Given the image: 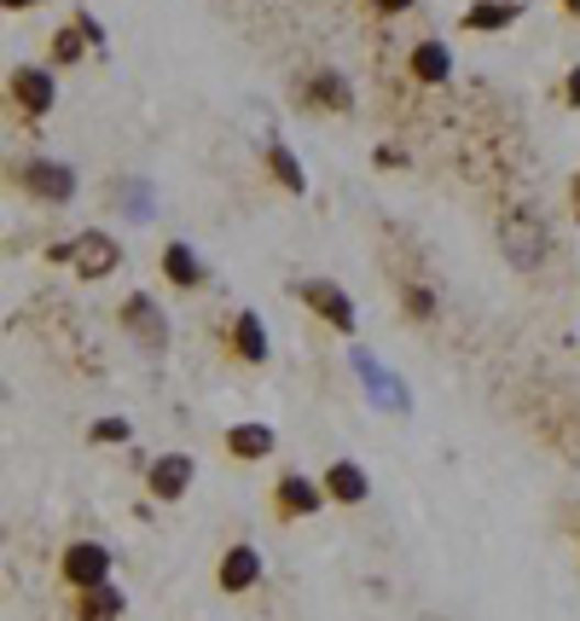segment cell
<instances>
[{
  "mask_svg": "<svg viewBox=\"0 0 580 621\" xmlns=\"http://www.w3.org/2000/svg\"><path fill=\"white\" fill-rule=\"evenodd\" d=\"M500 251H505V262H511V267L534 274V267L546 262V251H551L546 221H540V215H528V210H511V215L500 221Z\"/></svg>",
  "mask_w": 580,
  "mask_h": 621,
  "instance_id": "6da1fadb",
  "label": "cell"
},
{
  "mask_svg": "<svg viewBox=\"0 0 580 621\" xmlns=\"http://www.w3.org/2000/svg\"><path fill=\"white\" fill-rule=\"evenodd\" d=\"M348 361H355V372H360V384H366L371 407H383V412H412V396H406V384L395 378V372H383V366H378V355H371V348H348Z\"/></svg>",
  "mask_w": 580,
  "mask_h": 621,
  "instance_id": "7a4b0ae2",
  "label": "cell"
},
{
  "mask_svg": "<svg viewBox=\"0 0 580 621\" xmlns=\"http://www.w3.org/2000/svg\"><path fill=\"white\" fill-rule=\"evenodd\" d=\"M18 180H24V192L41 198V203H70L76 198V169L70 163H53V157H30L24 169H18Z\"/></svg>",
  "mask_w": 580,
  "mask_h": 621,
  "instance_id": "3957f363",
  "label": "cell"
},
{
  "mask_svg": "<svg viewBox=\"0 0 580 621\" xmlns=\"http://www.w3.org/2000/svg\"><path fill=\"white\" fill-rule=\"evenodd\" d=\"M70 262H76V274H81V279H105V274H116L122 251H116V239H111V233L88 226V233H76V239H70Z\"/></svg>",
  "mask_w": 580,
  "mask_h": 621,
  "instance_id": "277c9868",
  "label": "cell"
},
{
  "mask_svg": "<svg viewBox=\"0 0 580 621\" xmlns=\"http://www.w3.org/2000/svg\"><path fill=\"white\" fill-rule=\"evenodd\" d=\"M297 297H302L308 308H314V314H320L325 325L355 331V302H348L343 285H331V279H302V285H297Z\"/></svg>",
  "mask_w": 580,
  "mask_h": 621,
  "instance_id": "5b68a950",
  "label": "cell"
},
{
  "mask_svg": "<svg viewBox=\"0 0 580 621\" xmlns=\"http://www.w3.org/2000/svg\"><path fill=\"white\" fill-rule=\"evenodd\" d=\"M58 569H65V581L76 592H93V587H105V575H111V552L99 546V541H76Z\"/></svg>",
  "mask_w": 580,
  "mask_h": 621,
  "instance_id": "8992f818",
  "label": "cell"
},
{
  "mask_svg": "<svg viewBox=\"0 0 580 621\" xmlns=\"http://www.w3.org/2000/svg\"><path fill=\"white\" fill-rule=\"evenodd\" d=\"M122 325H129L145 348H163V343H169V320H163V308L145 297V291L122 302Z\"/></svg>",
  "mask_w": 580,
  "mask_h": 621,
  "instance_id": "52a82bcc",
  "label": "cell"
},
{
  "mask_svg": "<svg viewBox=\"0 0 580 621\" xmlns=\"http://www.w3.org/2000/svg\"><path fill=\"white\" fill-rule=\"evenodd\" d=\"M12 99H18V106H24L30 117H47L53 99H58V81H53L47 70H35V65H18V76H12Z\"/></svg>",
  "mask_w": 580,
  "mask_h": 621,
  "instance_id": "ba28073f",
  "label": "cell"
},
{
  "mask_svg": "<svg viewBox=\"0 0 580 621\" xmlns=\"http://www.w3.org/2000/svg\"><path fill=\"white\" fill-rule=\"evenodd\" d=\"M192 459H186V453H163V459L152 465V494L157 500H180L186 488H192Z\"/></svg>",
  "mask_w": 580,
  "mask_h": 621,
  "instance_id": "9c48e42d",
  "label": "cell"
},
{
  "mask_svg": "<svg viewBox=\"0 0 580 621\" xmlns=\"http://www.w3.org/2000/svg\"><path fill=\"white\" fill-rule=\"evenodd\" d=\"M320 500H325V488L314 483V476H302V470L279 476V511H285V517H308V511H320Z\"/></svg>",
  "mask_w": 580,
  "mask_h": 621,
  "instance_id": "30bf717a",
  "label": "cell"
},
{
  "mask_svg": "<svg viewBox=\"0 0 580 621\" xmlns=\"http://www.w3.org/2000/svg\"><path fill=\"white\" fill-rule=\"evenodd\" d=\"M261 581V552L256 546H233L221 557V587L226 592H250Z\"/></svg>",
  "mask_w": 580,
  "mask_h": 621,
  "instance_id": "8fae6325",
  "label": "cell"
},
{
  "mask_svg": "<svg viewBox=\"0 0 580 621\" xmlns=\"http://www.w3.org/2000/svg\"><path fill=\"white\" fill-rule=\"evenodd\" d=\"M325 494H331V500H343V506H360L366 494H371V483H366V470L355 459H337V465L325 470Z\"/></svg>",
  "mask_w": 580,
  "mask_h": 621,
  "instance_id": "7c38bea8",
  "label": "cell"
},
{
  "mask_svg": "<svg viewBox=\"0 0 580 621\" xmlns=\"http://www.w3.org/2000/svg\"><path fill=\"white\" fill-rule=\"evenodd\" d=\"M302 99H308V106H320V111H348V106H355V93H348V81L337 70H320L302 88Z\"/></svg>",
  "mask_w": 580,
  "mask_h": 621,
  "instance_id": "4fadbf2b",
  "label": "cell"
},
{
  "mask_svg": "<svg viewBox=\"0 0 580 621\" xmlns=\"http://www.w3.org/2000/svg\"><path fill=\"white\" fill-rule=\"evenodd\" d=\"M233 355L238 361H267V355H274V348H267V325H261V314H238L233 320Z\"/></svg>",
  "mask_w": 580,
  "mask_h": 621,
  "instance_id": "5bb4252c",
  "label": "cell"
},
{
  "mask_svg": "<svg viewBox=\"0 0 580 621\" xmlns=\"http://www.w3.org/2000/svg\"><path fill=\"white\" fill-rule=\"evenodd\" d=\"M163 274H169V285H180V291H192V285L210 279L192 244H169V251H163Z\"/></svg>",
  "mask_w": 580,
  "mask_h": 621,
  "instance_id": "9a60e30c",
  "label": "cell"
},
{
  "mask_svg": "<svg viewBox=\"0 0 580 621\" xmlns=\"http://www.w3.org/2000/svg\"><path fill=\"white\" fill-rule=\"evenodd\" d=\"M226 447H233L238 459H267V453H274V430L267 424H233L226 430Z\"/></svg>",
  "mask_w": 580,
  "mask_h": 621,
  "instance_id": "2e32d148",
  "label": "cell"
},
{
  "mask_svg": "<svg viewBox=\"0 0 580 621\" xmlns=\"http://www.w3.org/2000/svg\"><path fill=\"white\" fill-rule=\"evenodd\" d=\"M447 70H453V53L442 41H419V47H412V76L419 81H447Z\"/></svg>",
  "mask_w": 580,
  "mask_h": 621,
  "instance_id": "e0dca14e",
  "label": "cell"
},
{
  "mask_svg": "<svg viewBox=\"0 0 580 621\" xmlns=\"http://www.w3.org/2000/svg\"><path fill=\"white\" fill-rule=\"evenodd\" d=\"M76 621H122V592H116L111 581H105V587H93V592H81Z\"/></svg>",
  "mask_w": 580,
  "mask_h": 621,
  "instance_id": "ac0fdd59",
  "label": "cell"
},
{
  "mask_svg": "<svg viewBox=\"0 0 580 621\" xmlns=\"http://www.w3.org/2000/svg\"><path fill=\"white\" fill-rule=\"evenodd\" d=\"M111 198L122 203V215H129L134 226L152 221V186H145V180H116V186H111Z\"/></svg>",
  "mask_w": 580,
  "mask_h": 621,
  "instance_id": "d6986e66",
  "label": "cell"
},
{
  "mask_svg": "<svg viewBox=\"0 0 580 621\" xmlns=\"http://www.w3.org/2000/svg\"><path fill=\"white\" fill-rule=\"evenodd\" d=\"M267 169L279 175V186H285V192H308V175H302V163L290 157V146H279V140L267 146Z\"/></svg>",
  "mask_w": 580,
  "mask_h": 621,
  "instance_id": "ffe728a7",
  "label": "cell"
},
{
  "mask_svg": "<svg viewBox=\"0 0 580 621\" xmlns=\"http://www.w3.org/2000/svg\"><path fill=\"white\" fill-rule=\"evenodd\" d=\"M511 18H516L511 0H476V7L465 12V30H505Z\"/></svg>",
  "mask_w": 580,
  "mask_h": 621,
  "instance_id": "44dd1931",
  "label": "cell"
},
{
  "mask_svg": "<svg viewBox=\"0 0 580 621\" xmlns=\"http://www.w3.org/2000/svg\"><path fill=\"white\" fill-rule=\"evenodd\" d=\"M81 41H88L81 30H58V35H53V58H58V65H76V58H81Z\"/></svg>",
  "mask_w": 580,
  "mask_h": 621,
  "instance_id": "7402d4cb",
  "label": "cell"
},
{
  "mask_svg": "<svg viewBox=\"0 0 580 621\" xmlns=\"http://www.w3.org/2000/svg\"><path fill=\"white\" fill-rule=\"evenodd\" d=\"M88 436H93V442H105V447H111V442H129V436H134V430H129V419H99V424L88 430Z\"/></svg>",
  "mask_w": 580,
  "mask_h": 621,
  "instance_id": "603a6c76",
  "label": "cell"
},
{
  "mask_svg": "<svg viewBox=\"0 0 580 621\" xmlns=\"http://www.w3.org/2000/svg\"><path fill=\"white\" fill-rule=\"evenodd\" d=\"M76 30L88 35L93 47H105V30H99V18H93V12H76Z\"/></svg>",
  "mask_w": 580,
  "mask_h": 621,
  "instance_id": "cb8c5ba5",
  "label": "cell"
},
{
  "mask_svg": "<svg viewBox=\"0 0 580 621\" xmlns=\"http://www.w3.org/2000/svg\"><path fill=\"white\" fill-rule=\"evenodd\" d=\"M406 308H412V314H419V320H430V291H424V285H412V291H406Z\"/></svg>",
  "mask_w": 580,
  "mask_h": 621,
  "instance_id": "d4e9b609",
  "label": "cell"
},
{
  "mask_svg": "<svg viewBox=\"0 0 580 621\" xmlns=\"http://www.w3.org/2000/svg\"><path fill=\"white\" fill-rule=\"evenodd\" d=\"M564 93H569V106H580V65L569 70V81H564Z\"/></svg>",
  "mask_w": 580,
  "mask_h": 621,
  "instance_id": "484cf974",
  "label": "cell"
},
{
  "mask_svg": "<svg viewBox=\"0 0 580 621\" xmlns=\"http://www.w3.org/2000/svg\"><path fill=\"white\" fill-rule=\"evenodd\" d=\"M371 7H378V12H389V18H395V12H406V7H412V0H371Z\"/></svg>",
  "mask_w": 580,
  "mask_h": 621,
  "instance_id": "4316f807",
  "label": "cell"
},
{
  "mask_svg": "<svg viewBox=\"0 0 580 621\" xmlns=\"http://www.w3.org/2000/svg\"><path fill=\"white\" fill-rule=\"evenodd\" d=\"M24 7H41V0H7V12H24Z\"/></svg>",
  "mask_w": 580,
  "mask_h": 621,
  "instance_id": "83f0119b",
  "label": "cell"
},
{
  "mask_svg": "<svg viewBox=\"0 0 580 621\" xmlns=\"http://www.w3.org/2000/svg\"><path fill=\"white\" fill-rule=\"evenodd\" d=\"M575 215H580V175H575Z\"/></svg>",
  "mask_w": 580,
  "mask_h": 621,
  "instance_id": "f1b7e54d",
  "label": "cell"
},
{
  "mask_svg": "<svg viewBox=\"0 0 580 621\" xmlns=\"http://www.w3.org/2000/svg\"><path fill=\"white\" fill-rule=\"evenodd\" d=\"M564 7H569V12H580V0H564Z\"/></svg>",
  "mask_w": 580,
  "mask_h": 621,
  "instance_id": "f546056e",
  "label": "cell"
}]
</instances>
